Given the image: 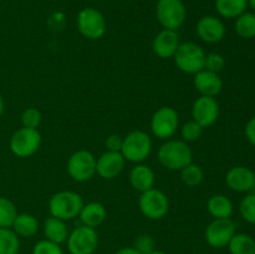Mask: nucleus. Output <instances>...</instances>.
Returning a JSON list of instances; mask_svg holds the SVG:
<instances>
[{
  "label": "nucleus",
  "instance_id": "35",
  "mask_svg": "<svg viewBox=\"0 0 255 254\" xmlns=\"http://www.w3.org/2000/svg\"><path fill=\"white\" fill-rule=\"evenodd\" d=\"M134 248L139 252L141 254H148L154 251V239L151 236H139L134 242Z\"/></svg>",
  "mask_w": 255,
  "mask_h": 254
},
{
  "label": "nucleus",
  "instance_id": "31",
  "mask_svg": "<svg viewBox=\"0 0 255 254\" xmlns=\"http://www.w3.org/2000/svg\"><path fill=\"white\" fill-rule=\"evenodd\" d=\"M21 124L22 127L37 129V127L41 124V114L39 110L35 107H29L25 110L21 115Z\"/></svg>",
  "mask_w": 255,
  "mask_h": 254
},
{
  "label": "nucleus",
  "instance_id": "33",
  "mask_svg": "<svg viewBox=\"0 0 255 254\" xmlns=\"http://www.w3.org/2000/svg\"><path fill=\"white\" fill-rule=\"evenodd\" d=\"M226 66V60L218 52H211L206 55V61H204V69L212 72H221Z\"/></svg>",
  "mask_w": 255,
  "mask_h": 254
},
{
  "label": "nucleus",
  "instance_id": "2",
  "mask_svg": "<svg viewBox=\"0 0 255 254\" xmlns=\"http://www.w3.org/2000/svg\"><path fill=\"white\" fill-rule=\"evenodd\" d=\"M84 201L81 196L72 191H61L55 193L49 202V211L51 217L69 221L80 214Z\"/></svg>",
  "mask_w": 255,
  "mask_h": 254
},
{
  "label": "nucleus",
  "instance_id": "6",
  "mask_svg": "<svg viewBox=\"0 0 255 254\" xmlns=\"http://www.w3.org/2000/svg\"><path fill=\"white\" fill-rule=\"evenodd\" d=\"M99 247V236L95 228L80 226L67 237V249L70 254H94Z\"/></svg>",
  "mask_w": 255,
  "mask_h": 254
},
{
  "label": "nucleus",
  "instance_id": "27",
  "mask_svg": "<svg viewBox=\"0 0 255 254\" xmlns=\"http://www.w3.org/2000/svg\"><path fill=\"white\" fill-rule=\"evenodd\" d=\"M236 31L243 39L255 37V14L254 12H243L237 17Z\"/></svg>",
  "mask_w": 255,
  "mask_h": 254
},
{
  "label": "nucleus",
  "instance_id": "7",
  "mask_svg": "<svg viewBox=\"0 0 255 254\" xmlns=\"http://www.w3.org/2000/svg\"><path fill=\"white\" fill-rule=\"evenodd\" d=\"M96 161L91 152L80 149L72 153L67 161V173L76 182L89 181L96 173Z\"/></svg>",
  "mask_w": 255,
  "mask_h": 254
},
{
  "label": "nucleus",
  "instance_id": "1",
  "mask_svg": "<svg viewBox=\"0 0 255 254\" xmlns=\"http://www.w3.org/2000/svg\"><path fill=\"white\" fill-rule=\"evenodd\" d=\"M193 158L191 147L187 142L171 139L162 144L158 149V161L163 167L171 171H181L189 164Z\"/></svg>",
  "mask_w": 255,
  "mask_h": 254
},
{
  "label": "nucleus",
  "instance_id": "41",
  "mask_svg": "<svg viewBox=\"0 0 255 254\" xmlns=\"http://www.w3.org/2000/svg\"><path fill=\"white\" fill-rule=\"evenodd\" d=\"M148 254H167V253H164V252H162V251H156V249H154L153 252H151V253H148Z\"/></svg>",
  "mask_w": 255,
  "mask_h": 254
},
{
  "label": "nucleus",
  "instance_id": "14",
  "mask_svg": "<svg viewBox=\"0 0 255 254\" xmlns=\"http://www.w3.org/2000/svg\"><path fill=\"white\" fill-rule=\"evenodd\" d=\"M126 159L121 152L106 151L96 161V173L105 179H114L124 169Z\"/></svg>",
  "mask_w": 255,
  "mask_h": 254
},
{
  "label": "nucleus",
  "instance_id": "25",
  "mask_svg": "<svg viewBox=\"0 0 255 254\" xmlns=\"http://www.w3.org/2000/svg\"><path fill=\"white\" fill-rule=\"evenodd\" d=\"M231 254H255V241L253 237L246 233H236L229 244Z\"/></svg>",
  "mask_w": 255,
  "mask_h": 254
},
{
  "label": "nucleus",
  "instance_id": "4",
  "mask_svg": "<svg viewBox=\"0 0 255 254\" xmlns=\"http://www.w3.org/2000/svg\"><path fill=\"white\" fill-rule=\"evenodd\" d=\"M152 149V141L143 131H132L122 141L121 153L126 161L139 163L149 156Z\"/></svg>",
  "mask_w": 255,
  "mask_h": 254
},
{
  "label": "nucleus",
  "instance_id": "24",
  "mask_svg": "<svg viewBox=\"0 0 255 254\" xmlns=\"http://www.w3.org/2000/svg\"><path fill=\"white\" fill-rule=\"evenodd\" d=\"M216 7L219 15L227 19H233L246 12L248 0H216Z\"/></svg>",
  "mask_w": 255,
  "mask_h": 254
},
{
  "label": "nucleus",
  "instance_id": "30",
  "mask_svg": "<svg viewBox=\"0 0 255 254\" xmlns=\"http://www.w3.org/2000/svg\"><path fill=\"white\" fill-rule=\"evenodd\" d=\"M239 212L244 221L255 224V193L247 194L239 204Z\"/></svg>",
  "mask_w": 255,
  "mask_h": 254
},
{
  "label": "nucleus",
  "instance_id": "23",
  "mask_svg": "<svg viewBox=\"0 0 255 254\" xmlns=\"http://www.w3.org/2000/svg\"><path fill=\"white\" fill-rule=\"evenodd\" d=\"M11 228L17 234V237L30 238V237H34L39 231V222L31 214L21 213L17 214Z\"/></svg>",
  "mask_w": 255,
  "mask_h": 254
},
{
  "label": "nucleus",
  "instance_id": "11",
  "mask_svg": "<svg viewBox=\"0 0 255 254\" xmlns=\"http://www.w3.org/2000/svg\"><path fill=\"white\" fill-rule=\"evenodd\" d=\"M178 114L172 107H161L153 114L151 120L152 133L161 139H167L173 136L178 129Z\"/></svg>",
  "mask_w": 255,
  "mask_h": 254
},
{
  "label": "nucleus",
  "instance_id": "17",
  "mask_svg": "<svg viewBox=\"0 0 255 254\" xmlns=\"http://www.w3.org/2000/svg\"><path fill=\"white\" fill-rule=\"evenodd\" d=\"M197 34L204 42L216 44L223 40L226 35V27L218 17L203 16L197 24Z\"/></svg>",
  "mask_w": 255,
  "mask_h": 254
},
{
  "label": "nucleus",
  "instance_id": "26",
  "mask_svg": "<svg viewBox=\"0 0 255 254\" xmlns=\"http://www.w3.org/2000/svg\"><path fill=\"white\" fill-rule=\"evenodd\" d=\"M20 241L11 228H0V254H17Z\"/></svg>",
  "mask_w": 255,
  "mask_h": 254
},
{
  "label": "nucleus",
  "instance_id": "28",
  "mask_svg": "<svg viewBox=\"0 0 255 254\" xmlns=\"http://www.w3.org/2000/svg\"><path fill=\"white\" fill-rule=\"evenodd\" d=\"M17 211L15 204L5 197H0V228H11Z\"/></svg>",
  "mask_w": 255,
  "mask_h": 254
},
{
  "label": "nucleus",
  "instance_id": "13",
  "mask_svg": "<svg viewBox=\"0 0 255 254\" xmlns=\"http://www.w3.org/2000/svg\"><path fill=\"white\" fill-rule=\"evenodd\" d=\"M192 117L202 128L211 127L219 117V104L216 97H198L192 107Z\"/></svg>",
  "mask_w": 255,
  "mask_h": 254
},
{
  "label": "nucleus",
  "instance_id": "9",
  "mask_svg": "<svg viewBox=\"0 0 255 254\" xmlns=\"http://www.w3.org/2000/svg\"><path fill=\"white\" fill-rule=\"evenodd\" d=\"M77 29L86 39L99 40L106 32V20L99 10L85 7L77 15Z\"/></svg>",
  "mask_w": 255,
  "mask_h": 254
},
{
  "label": "nucleus",
  "instance_id": "10",
  "mask_svg": "<svg viewBox=\"0 0 255 254\" xmlns=\"http://www.w3.org/2000/svg\"><path fill=\"white\" fill-rule=\"evenodd\" d=\"M157 19L164 29L177 30L186 20V6L182 0H159L156 9Z\"/></svg>",
  "mask_w": 255,
  "mask_h": 254
},
{
  "label": "nucleus",
  "instance_id": "38",
  "mask_svg": "<svg viewBox=\"0 0 255 254\" xmlns=\"http://www.w3.org/2000/svg\"><path fill=\"white\" fill-rule=\"evenodd\" d=\"M115 254H141L134 247H125V248L119 249Z\"/></svg>",
  "mask_w": 255,
  "mask_h": 254
},
{
  "label": "nucleus",
  "instance_id": "15",
  "mask_svg": "<svg viewBox=\"0 0 255 254\" xmlns=\"http://www.w3.org/2000/svg\"><path fill=\"white\" fill-rule=\"evenodd\" d=\"M226 183L234 192H251L255 188V173L244 166H236L228 171Z\"/></svg>",
  "mask_w": 255,
  "mask_h": 254
},
{
  "label": "nucleus",
  "instance_id": "19",
  "mask_svg": "<svg viewBox=\"0 0 255 254\" xmlns=\"http://www.w3.org/2000/svg\"><path fill=\"white\" fill-rule=\"evenodd\" d=\"M79 217L84 226L96 228L104 223L107 217V212L104 204L100 202H90V203L84 204Z\"/></svg>",
  "mask_w": 255,
  "mask_h": 254
},
{
  "label": "nucleus",
  "instance_id": "8",
  "mask_svg": "<svg viewBox=\"0 0 255 254\" xmlns=\"http://www.w3.org/2000/svg\"><path fill=\"white\" fill-rule=\"evenodd\" d=\"M41 144V134L37 129L21 127L10 138V149L20 158H27L39 149Z\"/></svg>",
  "mask_w": 255,
  "mask_h": 254
},
{
  "label": "nucleus",
  "instance_id": "5",
  "mask_svg": "<svg viewBox=\"0 0 255 254\" xmlns=\"http://www.w3.org/2000/svg\"><path fill=\"white\" fill-rule=\"evenodd\" d=\"M138 206L142 214L152 221L164 218L169 211V201L167 196L162 191L154 188L141 193Z\"/></svg>",
  "mask_w": 255,
  "mask_h": 254
},
{
  "label": "nucleus",
  "instance_id": "20",
  "mask_svg": "<svg viewBox=\"0 0 255 254\" xmlns=\"http://www.w3.org/2000/svg\"><path fill=\"white\" fill-rule=\"evenodd\" d=\"M154 181H156V177H154L153 171L146 164H137L129 173L131 186L141 193L153 188Z\"/></svg>",
  "mask_w": 255,
  "mask_h": 254
},
{
  "label": "nucleus",
  "instance_id": "12",
  "mask_svg": "<svg viewBox=\"0 0 255 254\" xmlns=\"http://www.w3.org/2000/svg\"><path fill=\"white\" fill-rule=\"evenodd\" d=\"M236 234V224L231 218L214 219L206 229V241L213 248H224Z\"/></svg>",
  "mask_w": 255,
  "mask_h": 254
},
{
  "label": "nucleus",
  "instance_id": "40",
  "mask_svg": "<svg viewBox=\"0 0 255 254\" xmlns=\"http://www.w3.org/2000/svg\"><path fill=\"white\" fill-rule=\"evenodd\" d=\"M248 5L255 11V0H248Z\"/></svg>",
  "mask_w": 255,
  "mask_h": 254
},
{
  "label": "nucleus",
  "instance_id": "21",
  "mask_svg": "<svg viewBox=\"0 0 255 254\" xmlns=\"http://www.w3.org/2000/svg\"><path fill=\"white\" fill-rule=\"evenodd\" d=\"M207 209L214 219L231 218L233 214V203L223 194H214L208 199Z\"/></svg>",
  "mask_w": 255,
  "mask_h": 254
},
{
  "label": "nucleus",
  "instance_id": "39",
  "mask_svg": "<svg viewBox=\"0 0 255 254\" xmlns=\"http://www.w3.org/2000/svg\"><path fill=\"white\" fill-rule=\"evenodd\" d=\"M2 112H4V100H2V96L0 95V117H1Z\"/></svg>",
  "mask_w": 255,
  "mask_h": 254
},
{
  "label": "nucleus",
  "instance_id": "3",
  "mask_svg": "<svg viewBox=\"0 0 255 254\" xmlns=\"http://www.w3.org/2000/svg\"><path fill=\"white\" fill-rule=\"evenodd\" d=\"M173 57L177 67L186 74L196 75L204 69L206 52L196 42L179 44Z\"/></svg>",
  "mask_w": 255,
  "mask_h": 254
},
{
  "label": "nucleus",
  "instance_id": "36",
  "mask_svg": "<svg viewBox=\"0 0 255 254\" xmlns=\"http://www.w3.org/2000/svg\"><path fill=\"white\" fill-rule=\"evenodd\" d=\"M122 141H124V138H121V136H119V134H111V136L107 137L105 146H106L107 151L121 152Z\"/></svg>",
  "mask_w": 255,
  "mask_h": 254
},
{
  "label": "nucleus",
  "instance_id": "34",
  "mask_svg": "<svg viewBox=\"0 0 255 254\" xmlns=\"http://www.w3.org/2000/svg\"><path fill=\"white\" fill-rule=\"evenodd\" d=\"M32 254H64V252L60 244L44 239L35 244L32 248Z\"/></svg>",
  "mask_w": 255,
  "mask_h": 254
},
{
  "label": "nucleus",
  "instance_id": "37",
  "mask_svg": "<svg viewBox=\"0 0 255 254\" xmlns=\"http://www.w3.org/2000/svg\"><path fill=\"white\" fill-rule=\"evenodd\" d=\"M246 136L248 141L255 147V117L249 120L246 126Z\"/></svg>",
  "mask_w": 255,
  "mask_h": 254
},
{
  "label": "nucleus",
  "instance_id": "29",
  "mask_svg": "<svg viewBox=\"0 0 255 254\" xmlns=\"http://www.w3.org/2000/svg\"><path fill=\"white\" fill-rule=\"evenodd\" d=\"M181 178L186 186L197 187L203 181V171L198 164L191 162L181 169Z\"/></svg>",
  "mask_w": 255,
  "mask_h": 254
},
{
  "label": "nucleus",
  "instance_id": "18",
  "mask_svg": "<svg viewBox=\"0 0 255 254\" xmlns=\"http://www.w3.org/2000/svg\"><path fill=\"white\" fill-rule=\"evenodd\" d=\"M194 86L201 96L216 97L223 89V81L218 74L203 69L194 75Z\"/></svg>",
  "mask_w": 255,
  "mask_h": 254
},
{
  "label": "nucleus",
  "instance_id": "16",
  "mask_svg": "<svg viewBox=\"0 0 255 254\" xmlns=\"http://www.w3.org/2000/svg\"><path fill=\"white\" fill-rule=\"evenodd\" d=\"M179 36L176 30L163 29L152 42V50L161 59L173 57L179 46Z\"/></svg>",
  "mask_w": 255,
  "mask_h": 254
},
{
  "label": "nucleus",
  "instance_id": "22",
  "mask_svg": "<svg viewBox=\"0 0 255 254\" xmlns=\"http://www.w3.org/2000/svg\"><path fill=\"white\" fill-rule=\"evenodd\" d=\"M44 234L47 241L61 244L67 241V237L70 233L67 226L65 224V221L55 218V217H50L44 223Z\"/></svg>",
  "mask_w": 255,
  "mask_h": 254
},
{
  "label": "nucleus",
  "instance_id": "32",
  "mask_svg": "<svg viewBox=\"0 0 255 254\" xmlns=\"http://www.w3.org/2000/svg\"><path fill=\"white\" fill-rule=\"evenodd\" d=\"M202 126L197 124L196 121H188L182 126L181 134L184 142H194L202 136Z\"/></svg>",
  "mask_w": 255,
  "mask_h": 254
}]
</instances>
